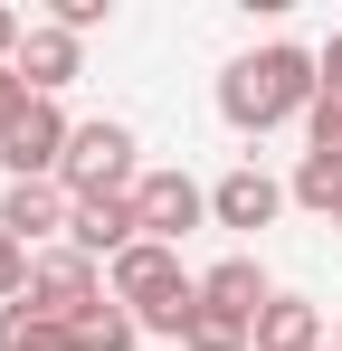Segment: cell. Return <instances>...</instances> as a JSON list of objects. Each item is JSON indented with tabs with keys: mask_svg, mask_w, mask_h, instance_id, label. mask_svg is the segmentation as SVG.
I'll list each match as a JSON object with an SVG mask.
<instances>
[{
	"mask_svg": "<svg viewBox=\"0 0 342 351\" xmlns=\"http://www.w3.org/2000/svg\"><path fill=\"white\" fill-rule=\"evenodd\" d=\"M314 95H323V76H314V48H295V38H266V48L228 58V76H219V114L238 123V133L304 123V114H314Z\"/></svg>",
	"mask_w": 342,
	"mask_h": 351,
	"instance_id": "cell-1",
	"label": "cell"
},
{
	"mask_svg": "<svg viewBox=\"0 0 342 351\" xmlns=\"http://www.w3.org/2000/svg\"><path fill=\"white\" fill-rule=\"evenodd\" d=\"M0 351H76V332L19 294V304H0Z\"/></svg>",
	"mask_w": 342,
	"mask_h": 351,
	"instance_id": "cell-13",
	"label": "cell"
},
{
	"mask_svg": "<svg viewBox=\"0 0 342 351\" xmlns=\"http://www.w3.org/2000/svg\"><path fill=\"white\" fill-rule=\"evenodd\" d=\"M133 209H143V237H152V247H181V237L209 219V190L190 171H143L133 180Z\"/></svg>",
	"mask_w": 342,
	"mask_h": 351,
	"instance_id": "cell-5",
	"label": "cell"
},
{
	"mask_svg": "<svg viewBox=\"0 0 342 351\" xmlns=\"http://www.w3.org/2000/svg\"><path fill=\"white\" fill-rule=\"evenodd\" d=\"M105 294L143 323V332H162V342H181V332H190V313H200V276L181 266V247H152V237H143V247H124V256L105 266Z\"/></svg>",
	"mask_w": 342,
	"mask_h": 351,
	"instance_id": "cell-2",
	"label": "cell"
},
{
	"mask_svg": "<svg viewBox=\"0 0 342 351\" xmlns=\"http://www.w3.org/2000/svg\"><path fill=\"white\" fill-rule=\"evenodd\" d=\"M333 228H342V209H333Z\"/></svg>",
	"mask_w": 342,
	"mask_h": 351,
	"instance_id": "cell-23",
	"label": "cell"
},
{
	"mask_svg": "<svg viewBox=\"0 0 342 351\" xmlns=\"http://www.w3.org/2000/svg\"><path fill=\"white\" fill-rule=\"evenodd\" d=\"M285 209H295V199H285V180L257 171V162H238V171L209 190V219H219V228H276Z\"/></svg>",
	"mask_w": 342,
	"mask_h": 351,
	"instance_id": "cell-8",
	"label": "cell"
},
{
	"mask_svg": "<svg viewBox=\"0 0 342 351\" xmlns=\"http://www.w3.org/2000/svg\"><path fill=\"white\" fill-rule=\"evenodd\" d=\"M333 351H342V323H333Z\"/></svg>",
	"mask_w": 342,
	"mask_h": 351,
	"instance_id": "cell-22",
	"label": "cell"
},
{
	"mask_svg": "<svg viewBox=\"0 0 342 351\" xmlns=\"http://www.w3.org/2000/svg\"><path fill=\"white\" fill-rule=\"evenodd\" d=\"M67 219H76V199H67L57 180H10V190H0V228L19 237L29 256H38V247H67Z\"/></svg>",
	"mask_w": 342,
	"mask_h": 351,
	"instance_id": "cell-7",
	"label": "cell"
},
{
	"mask_svg": "<svg viewBox=\"0 0 342 351\" xmlns=\"http://www.w3.org/2000/svg\"><path fill=\"white\" fill-rule=\"evenodd\" d=\"M19 38H29V19H19V10H0V66L19 58Z\"/></svg>",
	"mask_w": 342,
	"mask_h": 351,
	"instance_id": "cell-21",
	"label": "cell"
},
{
	"mask_svg": "<svg viewBox=\"0 0 342 351\" xmlns=\"http://www.w3.org/2000/svg\"><path fill=\"white\" fill-rule=\"evenodd\" d=\"M48 19H57V29H76V38H86V29H95V19H105V0H57Z\"/></svg>",
	"mask_w": 342,
	"mask_h": 351,
	"instance_id": "cell-20",
	"label": "cell"
},
{
	"mask_svg": "<svg viewBox=\"0 0 342 351\" xmlns=\"http://www.w3.org/2000/svg\"><path fill=\"white\" fill-rule=\"evenodd\" d=\"M323 351H333V342H323Z\"/></svg>",
	"mask_w": 342,
	"mask_h": 351,
	"instance_id": "cell-24",
	"label": "cell"
},
{
	"mask_svg": "<svg viewBox=\"0 0 342 351\" xmlns=\"http://www.w3.org/2000/svg\"><path fill=\"white\" fill-rule=\"evenodd\" d=\"M285 199H295V209H314V219H333V209H342V152H304L295 180H285Z\"/></svg>",
	"mask_w": 342,
	"mask_h": 351,
	"instance_id": "cell-14",
	"label": "cell"
},
{
	"mask_svg": "<svg viewBox=\"0 0 342 351\" xmlns=\"http://www.w3.org/2000/svg\"><path fill=\"white\" fill-rule=\"evenodd\" d=\"M200 304H219V313H247V323H257V313L276 304V285H266L257 256H219V266L200 276Z\"/></svg>",
	"mask_w": 342,
	"mask_h": 351,
	"instance_id": "cell-11",
	"label": "cell"
},
{
	"mask_svg": "<svg viewBox=\"0 0 342 351\" xmlns=\"http://www.w3.org/2000/svg\"><path fill=\"white\" fill-rule=\"evenodd\" d=\"M29 266H38V256H29L19 237L0 228V304H19V294H29Z\"/></svg>",
	"mask_w": 342,
	"mask_h": 351,
	"instance_id": "cell-17",
	"label": "cell"
},
{
	"mask_svg": "<svg viewBox=\"0 0 342 351\" xmlns=\"http://www.w3.org/2000/svg\"><path fill=\"white\" fill-rule=\"evenodd\" d=\"M67 332H76V351H133V342H143V323H133V313H124L114 294L95 304V313H76Z\"/></svg>",
	"mask_w": 342,
	"mask_h": 351,
	"instance_id": "cell-15",
	"label": "cell"
},
{
	"mask_svg": "<svg viewBox=\"0 0 342 351\" xmlns=\"http://www.w3.org/2000/svg\"><path fill=\"white\" fill-rule=\"evenodd\" d=\"M133 123H114V114H95V123H76V143H67V162H57V190L67 199H124L133 190Z\"/></svg>",
	"mask_w": 342,
	"mask_h": 351,
	"instance_id": "cell-3",
	"label": "cell"
},
{
	"mask_svg": "<svg viewBox=\"0 0 342 351\" xmlns=\"http://www.w3.org/2000/svg\"><path fill=\"white\" fill-rule=\"evenodd\" d=\"M181 351H257V323H247V313H219V304H200L190 332H181Z\"/></svg>",
	"mask_w": 342,
	"mask_h": 351,
	"instance_id": "cell-16",
	"label": "cell"
},
{
	"mask_svg": "<svg viewBox=\"0 0 342 351\" xmlns=\"http://www.w3.org/2000/svg\"><path fill=\"white\" fill-rule=\"evenodd\" d=\"M29 304L57 313V323H76V313H95V304H105V266H95V256H76V247H38V266H29Z\"/></svg>",
	"mask_w": 342,
	"mask_h": 351,
	"instance_id": "cell-4",
	"label": "cell"
},
{
	"mask_svg": "<svg viewBox=\"0 0 342 351\" xmlns=\"http://www.w3.org/2000/svg\"><path fill=\"white\" fill-rule=\"evenodd\" d=\"M19 86H29V95H57V86H76V76H86V38H76V29H57V19H38V29H29V38H19Z\"/></svg>",
	"mask_w": 342,
	"mask_h": 351,
	"instance_id": "cell-10",
	"label": "cell"
},
{
	"mask_svg": "<svg viewBox=\"0 0 342 351\" xmlns=\"http://www.w3.org/2000/svg\"><path fill=\"white\" fill-rule=\"evenodd\" d=\"M29 105H38V95H29V86H19V66H0V143H10V123L29 114Z\"/></svg>",
	"mask_w": 342,
	"mask_h": 351,
	"instance_id": "cell-18",
	"label": "cell"
},
{
	"mask_svg": "<svg viewBox=\"0 0 342 351\" xmlns=\"http://www.w3.org/2000/svg\"><path fill=\"white\" fill-rule=\"evenodd\" d=\"M67 247H76V256H95V266H114L124 247H143V209H133V190H124V199H76Z\"/></svg>",
	"mask_w": 342,
	"mask_h": 351,
	"instance_id": "cell-9",
	"label": "cell"
},
{
	"mask_svg": "<svg viewBox=\"0 0 342 351\" xmlns=\"http://www.w3.org/2000/svg\"><path fill=\"white\" fill-rule=\"evenodd\" d=\"M67 143H76V123L57 114V95H38L29 114L10 123V143H0V171H10V180H57Z\"/></svg>",
	"mask_w": 342,
	"mask_h": 351,
	"instance_id": "cell-6",
	"label": "cell"
},
{
	"mask_svg": "<svg viewBox=\"0 0 342 351\" xmlns=\"http://www.w3.org/2000/svg\"><path fill=\"white\" fill-rule=\"evenodd\" d=\"M257 351H323V304L276 294V304L257 313Z\"/></svg>",
	"mask_w": 342,
	"mask_h": 351,
	"instance_id": "cell-12",
	"label": "cell"
},
{
	"mask_svg": "<svg viewBox=\"0 0 342 351\" xmlns=\"http://www.w3.org/2000/svg\"><path fill=\"white\" fill-rule=\"evenodd\" d=\"M314 76H323L314 105H342V38H333V48H314Z\"/></svg>",
	"mask_w": 342,
	"mask_h": 351,
	"instance_id": "cell-19",
	"label": "cell"
}]
</instances>
